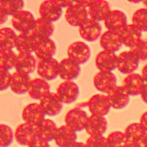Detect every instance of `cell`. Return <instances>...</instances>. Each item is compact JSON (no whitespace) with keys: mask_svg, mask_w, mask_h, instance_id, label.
I'll list each match as a JSON object with an SVG mask.
<instances>
[{"mask_svg":"<svg viewBox=\"0 0 147 147\" xmlns=\"http://www.w3.org/2000/svg\"><path fill=\"white\" fill-rule=\"evenodd\" d=\"M86 147H108L107 138L103 135L90 136L86 140Z\"/></svg>","mask_w":147,"mask_h":147,"instance_id":"obj_40","label":"cell"},{"mask_svg":"<svg viewBox=\"0 0 147 147\" xmlns=\"http://www.w3.org/2000/svg\"><path fill=\"white\" fill-rule=\"evenodd\" d=\"M64 16L68 24L73 27H80L89 18L86 7L80 1H74L73 5L66 8Z\"/></svg>","mask_w":147,"mask_h":147,"instance_id":"obj_1","label":"cell"},{"mask_svg":"<svg viewBox=\"0 0 147 147\" xmlns=\"http://www.w3.org/2000/svg\"><path fill=\"white\" fill-rule=\"evenodd\" d=\"M140 121V124H141L147 131V111L146 112H144L142 115L141 116Z\"/></svg>","mask_w":147,"mask_h":147,"instance_id":"obj_44","label":"cell"},{"mask_svg":"<svg viewBox=\"0 0 147 147\" xmlns=\"http://www.w3.org/2000/svg\"><path fill=\"white\" fill-rule=\"evenodd\" d=\"M88 116L86 112L80 108L71 109L66 113L64 121L66 125L76 132L85 129Z\"/></svg>","mask_w":147,"mask_h":147,"instance_id":"obj_4","label":"cell"},{"mask_svg":"<svg viewBox=\"0 0 147 147\" xmlns=\"http://www.w3.org/2000/svg\"><path fill=\"white\" fill-rule=\"evenodd\" d=\"M140 61L131 52H124L117 56V69L124 74H133L138 68Z\"/></svg>","mask_w":147,"mask_h":147,"instance_id":"obj_16","label":"cell"},{"mask_svg":"<svg viewBox=\"0 0 147 147\" xmlns=\"http://www.w3.org/2000/svg\"><path fill=\"white\" fill-rule=\"evenodd\" d=\"M57 1L61 8H68L74 3V1H68H68L67 0H61V1L57 0Z\"/></svg>","mask_w":147,"mask_h":147,"instance_id":"obj_45","label":"cell"},{"mask_svg":"<svg viewBox=\"0 0 147 147\" xmlns=\"http://www.w3.org/2000/svg\"><path fill=\"white\" fill-rule=\"evenodd\" d=\"M140 96H141V98L143 100V101L147 103V83H144V84Z\"/></svg>","mask_w":147,"mask_h":147,"instance_id":"obj_43","label":"cell"},{"mask_svg":"<svg viewBox=\"0 0 147 147\" xmlns=\"http://www.w3.org/2000/svg\"><path fill=\"white\" fill-rule=\"evenodd\" d=\"M143 4H144V6H146V7L147 8V1H143Z\"/></svg>","mask_w":147,"mask_h":147,"instance_id":"obj_51","label":"cell"},{"mask_svg":"<svg viewBox=\"0 0 147 147\" xmlns=\"http://www.w3.org/2000/svg\"><path fill=\"white\" fill-rule=\"evenodd\" d=\"M54 29L55 26L52 22L47 21L42 18H39L36 19L35 28L31 32L40 40L50 38Z\"/></svg>","mask_w":147,"mask_h":147,"instance_id":"obj_32","label":"cell"},{"mask_svg":"<svg viewBox=\"0 0 147 147\" xmlns=\"http://www.w3.org/2000/svg\"><path fill=\"white\" fill-rule=\"evenodd\" d=\"M77 133L66 125L57 129L54 141L59 147H70L76 142Z\"/></svg>","mask_w":147,"mask_h":147,"instance_id":"obj_25","label":"cell"},{"mask_svg":"<svg viewBox=\"0 0 147 147\" xmlns=\"http://www.w3.org/2000/svg\"><path fill=\"white\" fill-rule=\"evenodd\" d=\"M93 83L98 91L108 94L117 86V78L113 72L100 71L94 76Z\"/></svg>","mask_w":147,"mask_h":147,"instance_id":"obj_9","label":"cell"},{"mask_svg":"<svg viewBox=\"0 0 147 147\" xmlns=\"http://www.w3.org/2000/svg\"><path fill=\"white\" fill-rule=\"evenodd\" d=\"M40 18L51 22L57 21L62 14V8L57 0H47L41 4L39 8Z\"/></svg>","mask_w":147,"mask_h":147,"instance_id":"obj_11","label":"cell"},{"mask_svg":"<svg viewBox=\"0 0 147 147\" xmlns=\"http://www.w3.org/2000/svg\"><path fill=\"white\" fill-rule=\"evenodd\" d=\"M111 107L119 110L122 109L129 103L130 95L123 86H116L107 94Z\"/></svg>","mask_w":147,"mask_h":147,"instance_id":"obj_18","label":"cell"},{"mask_svg":"<svg viewBox=\"0 0 147 147\" xmlns=\"http://www.w3.org/2000/svg\"><path fill=\"white\" fill-rule=\"evenodd\" d=\"M67 54L68 59L80 65L86 63L89 60L90 49L85 42L77 41L68 46Z\"/></svg>","mask_w":147,"mask_h":147,"instance_id":"obj_6","label":"cell"},{"mask_svg":"<svg viewBox=\"0 0 147 147\" xmlns=\"http://www.w3.org/2000/svg\"><path fill=\"white\" fill-rule=\"evenodd\" d=\"M142 146L143 147H147V136H146V139H145L144 141V142L142 144Z\"/></svg>","mask_w":147,"mask_h":147,"instance_id":"obj_50","label":"cell"},{"mask_svg":"<svg viewBox=\"0 0 147 147\" xmlns=\"http://www.w3.org/2000/svg\"><path fill=\"white\" fill-rule=\"evenodd\" d=\"M36 19L30 12L25 10L19 11L12 17V26L21 33H29L34 29Z\"/></svg>","mask_w":147,"mask_h":147,"instance_id":"obj_2","label":"cell"},{"mask_svg":"<svg viewBox=\"0 0 147 147\" xmlns=\"http://www.w3.org/2000/svg\"><path fill=\"white\" fill-rule=\"evenodd\" d=\"M22 116L25 123L36 126L45 119L46 114L40 103H32L24 107Z\"/></svg>","mask_w":147,"mask_h":147,"instance_id":"obj_13","label":"cell"},{"mask_svg":"<svg viewBox=\"0 0 147 147\" xmlns=\"http://www.w3.org/2000/svg\"><path fill=\"white\" fill-rule=\"evenodd\" d=\"M56 52V45L51 38L40 40L34 51L38 61L52 59Z\"/></svg>","mask_w":147,"mask_h":147,"instance_id":"obj_26","label":"cell"},{"mask_svg":"<svg viewBox=\"0 0 147 147\" xmlns=\"http://www.w3.org/2000/svg\"><path fill=\"white\" fill-rule=\"evenodd\" d=\"M80 1L86 7L89 18L98 22L104 21L105 17L111 10L109 2L104 0Z\"/></svg>","mask_w":147,"mask_h":147,"instance_id":"obj_3","label":"cell"},{"mask_svg":"<svg viewBox=\"0 0 147 147\" xmlns=\"http://www.w3.org/2000/svg\"><path fill=\"white\" fill-rule=\"evenodd\" d=\"M31 80L28 74L15 72L12 74L10 88L15 94L23 95L28 92Z\"/></svg>","mask_w":147,"mask_h":147,"instance_id":"obj_27","label":"cell"},{"mask_svg":"<svg viewBox=\"0 0 147 147\" xmlns=\"http://www.w3.org/2000/svg\"><path fill=\"white\" fill-rule=\"evenodd\" d=\"M95 65L101 71L112 72L117 66V56L115 53L102 51L95 58Z\"/></svg>","mask_w":147,"mask_h":147,"instance_id":"obj_20","label":"cell"},{"mask_svg":"<svg viewBox=\"0 0 147 147\" xmlns=\"http://www.w3.org/2000/svg\"><path fill=\"white\" fill-rule=\"evenodd\" d=\"M144 83L141 75L133 73L125 77L123 81L122 86L130 96H137L141 94Z\"/></svg>","mask_w":147,"mask_h":147,"instance_id":"obj_28","label":"cell"},{"mask_svg":"<svg viewBox=\"0 0 147 147\" xmlns=\"http://www.w3.org/2000/svg\"><path fill=\"white\" fill-rule=\"evenodd\" d=\"M130 52L134 55L139 61L147 60V40L141 39L133 47L130 48Z\"/></svg>","mask_w":147,"mask_h":147,"instance_id":"obj_39","label":"cell"},{"mask_svg":"<svg viewBox=\"0 0 147 147\" xmlns=\"http://www.w3.org/2000/svg\"><path fill=\"white\" fill-rule=\"evenodd\" d=\"M14 133L9 126L0 124V147H8L13 143Z\"/></svg>","mask_w":147,"mask_h":147,"instance_id":"obj_38","label":"cell"},{"mask_svg":"<svg viewBox=\"0 0 147 147\" xmlns=\"http://www.w3.org/2000/svg\"><path fill=\"white\" fill-rule=\"evenodd\" d=\"M79 33L84 40L94 42L102 35V27L98 22L88 18L79 27Z\"/></svg>","mask_w":147,"mask_h":147,"instance_id":"obj_14","label":"cell"},{"mask_svg":"<svg viewBox=\"0 0 147 147\" xmlns=\"http://www.w3.org/2000/svg\"><path fill=\"white\" fill-rule=\"evenodd\" d=\"M124 147H143V146L142 145L139 144L129 142H128L127 144H126V146Z\"/></svg>","mask_w":147,"mask_h":147,"instance_id":"obj_48","label":"cell"},{"mask_svg":"<svg viewBox=\"0 0 147 147\" xmlns=\"http://www.w3.org/2000/svg\"><path fill=\"white\" fill-rule=\"evenodd\" d=\"M122 44L131 48L142 39V31L133 24H127L119 33Z\"/></svg>","mask_w":147,"mask_h":147,"instance_id":"obj_31","label":"cell"},{"mask_svg":"<svg viewBox=\"0 0 147 147\" xmlns=\"http://www.w3.org/2000/svg\"><path fill=\"white\" fill-rule=\"evenodd\" d=\"M24 6V2L21 0H0V8L8 17L23 10Z\"/></svg>","mask_w":147,"mask_h":147,"instance_id":"obj_34","label":"cell"},{"mask_svg":"<svg viewBox=\"0 0 147 147\" xmlns=\"http://www.w3.org/2000/svg\"><path fill=\"white\" fill-rule=\"evenodd\" d=\"M100 44L104 51L111 53L117 52L123 44L119 34L110 31H107L102 34Z\"/></svg>","mask_w":147,"mask_h":147,"instance_id":"obj_24","label":"cell"},{"mask_svg":"<svg viewBox=\"0 0 147 147\" xmlns=\"http://www.w3.org/2000/svg\"><path fill=\"white\" fill-rule=\"evenodd\" d=\"M16 56L13 50L0 49V69L8 71L14 67Z\"/></svg>","mask_w":147,"mask_h":147,"instance_id":"obj_35","label":"cell"},{"mask_svg":"<svg viewBox=\"0 0 147 147\" xmlns=\"http://www.w3.org/2000/svg\"><path fill=\"white\" fill-rule=\"evenodd\" d=\"M37 64L36 59L31 54L19 53L16 56L14 67L16 72L28 75L35 71Z\"/></svg>","mask_w":147,"mask_h":147,"instance_id":"obj_19","label":"cell"},{"mask_svg":"<svg viewBox=\"0 0 147 147\" xmlns=\"http://www.w3.org/2000/svg\"><path fill=\"white\" fill-rule=\"evenodd\" d=\"M124 134L128 142L142 145L147 136V131L140 123H133L126 127Z\"/></svg>","mask_w":147,"mask_h":147,"instance_id":"obj_30","label":"cell"},{"mask_svg":"<svg viewBox=\"0 0 147 147\" xmlns=\"http://www.w3.org/2000/svg\"><path fill=\"white\" fill-rule=\"evenodd\" d=\"M28 147H51L49 142L44 140L36 138L29 145Z\"/></svg>","mask_w":147,"mask_h":147,"instance_id":"obj_42","label":"cell"},{"mask_svg":"<svg viewBox=\"0 0 147 147\" xmlns=\"http://www.w3.org/2000/svg\"><path fill=\"white\" fill-rule=\"evenodd\" d=\"M8 20V16L0 8V25L3 24Z\"/></svg>","mask_w":147,"mask_h":147,"instance_id":"obj_46","label":"cell"},{"mask_svg":"<svg viewBox=\"0 0 147 147\" xmlns=\"http://www.w3.org/2000/svg\"><path fill=\"white\" fill-rule=\"evenodd\" d=\"M57 129L55 123L49 119H44L38 125L35 126L37 138L47 142L54 140Z\"/></svg>","mask_w":147,"mask_h":147,"instance_id":"obj_22","label":"cell"},{"mask_svg":"<svg viewBox=\"0 0 147 147\" xmlns=\"http://www.w3.org/2000/svg\"><path fill=\"white\" fill-rule=\"evenodd\" d=\"M14 137L20 145L28 146L36 138H37L35 126L27 123L20 124L15 129Z\"/></svg>","mask_w":147,"mask_h":147,"instance_id":"obj_15","label":"cell"},{"mask_svg":"<svg viewBox=\"0 0 147 147\" xmlns=\"http://www.w3.org/2000/svg\"><path fill=\"white\" fill-rule=\"evenodd\" d=\"M87 106L93 115L104 117L109 113L111 105L107 95L97 94L93 95L87 102Z\"/></svg>","mask_w":147,"mask_h":147,"instance_id":"obj_10","label":"cell"},{"mask_svg":"<svg viewBox=\"0 0 147 147\" xmlns=\"http://www.w3.org/2000/svg\"><path fill=\"white\" fill-rule=\"evenodd\" d=\"M81 68L74 61L64 59L59 63V76L64 81H72L80 75Z\"/></svg>","mask_w":147,"mask_h":147,"instance_id":"obj_17","label":"cell"},{"mask_svg":"<svg viewBox=\"0 0 147 147\" xmlns=\"http://www.w3.org/2000/svg\"><path fill=\"white\" fill-rule=\"evenodd\" d=\"M70 147H86V144H84L82 142H76V143L73 144Z\"/></svg>","mask_w":147,"mask_h":147,"instance_id":"obj_49","label":"cell"},{"mask_svg":"<svg viewBox=\"0 0 147 147\" xmlns=\"http://www.w3.org/2000/svg\"><path fill=\"white\" fill-rule=\"evenodd\" d=\"M40 105L46 115L51 117L59 114L63 108V103L57 94L51 92L41 99Z\"/></svg>","mask_w":147,"mask_h":147,"instance_id":"obj_12","label":"cell"},{"mask_svg":"<svg viewBox=\"0 0 147 147\" xmlns=\"http://www.w3.org/2000/svg\"><path fill=\"white\" fill-rule=\"evenodd\" d=\"M39 40L32 32L21 33L17 37L15 48L19 53L31 54L35 51L36 44Z\"/></svg>","mask_w":147,"mask_h":147,"instance_id":"obj_23","label":"cell"},{"mask_svg":"<svg viewBox=\"0 0 147 147\" xmlns=\"http://www.w3.org/2000/svg\"><path fill=\"white\" fill-rule=\"evenodd\" d=\"M142 76L145 83H147V64L143 67L142 71Z\"/></svg>","mask_w":147,"mask_h":147,"instance_id":"obj_47","label":"cell"},{"mask_svg":"<svg viewBox=\"0 0 147 147\" xmlns=\"http://www.w3.org/2000/svg\"><path fill=\"white\" fill-rule=\"evenodd\" d=\"M56 94L63 103H72L79 97V87L73 81H64L58 85Z\"/></svg>","mask_w":147,"mask_h":147,"instance_id":"obj_8","label":"cell"},{"mask_svg":"<svg viewBox=\"0 0 147 147\" xmlns=\"http://www.w3.org/2000/svg\"><path fill=\"white\" fill-rule=\"evenodd\" d=\"M12 74L8 71L0 69V91H4L10 88Z\"/></svg>","mask_w":147,"mask_h":147,"instance_id":"obj_41","label":"cell"},{"mask_svg":"<svg viewBox=\"0 0 147 147\" xmlns=\"http://www.w3.org/2000/svg\"><path fill=\"white\" fill-rule=\"evenodd\" d=\"M37 74L45 81H51L59 76V62L52 59L38 61L37 64Z\"/></svg>","mask_w":147,"mask_h":147,"instance_id":"obj_7","label":"cell"},{"mask_svg":"<svg viewBox=\"0 0 147 147\" xmlns=\"http://www.w3.org/2000/svg\"><path fill=\"white\" fill-rule=\"evenodd\" d=\"M108 126L107 119L102 116L91 115L88 117L85 131L90 136L103 135Z\"/></svg>","mask_w":147,"mask_h":147,"instance_id":"obj_21","label":"cell"},{"mask_svg":"<svg viewBox=\"0 0 147 147\" xmlns=\"http://www.w3.org/2000/svg\"><path fill=\"white\" fill-rule=\"evenodd\" d=\"M50 92V85L41 78H35L30 81L28 95L32 99L40 100L44 96Z\"/></svg>","mask_w":147,"mask_h":147,"instance_id":"obj_29","label":"cell"},{"mask_svg":"<svg viewBox=\"0 0 147 147\" xmlns=\"http://www.w3.org/2000/svg\"><path fill=\"white\" fill-rule=\"evenodd\" d=\"M18 35L13 29L4 27L0 29V49L12 50L15 47Z\"/></svg>","mask_w":147,"mask_h":147,"instance_id":"obj_33","label":"cell"},{"mask_svg":"<svg viewBox=\"0 0 147 147\" xmlns=\"http://www.w3.org/2000/svg\"><path fill=\"white\" fill-rule=\"evenodd\" d=\"M133 24L142 32L147 31V8H140L134 13Z\"/></svg>","mask_w":147,"mask_h":147,"instance_id":"obj_36","label":"cell"},{"mask_svg":"<svg viewBox=\"0 0 147 147\" xmlns=\"http://www.w3.org/2000/svg\"><path fill=\"white\" fill-rule=\"evenodd\" d=\"M104 22L108 31L119 34L128 24L126 14L119 10H110Z\"/></svg>","mask_w":147,"mask_h":147,"instance_id":"obj_5","label":"cell"},{"mask_svg":"<svg viewBox=\"0 0 147 147\" xmlns=\"http://www.w3.org/2000/svg\"><path fill=\"white\" fill-rule=\"evenodd\" d=\"M108 147H124L128 142L124 133L114 131L107 137Z\"/></svg>","mask_w":147,"mask_h":147,"instance_id":"obj_37","label":"cell"}]
</instances>
